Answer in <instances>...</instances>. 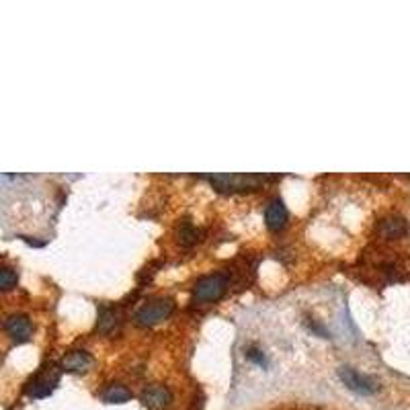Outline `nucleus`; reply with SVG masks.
Wrapping results in <instances>:
<instances>
[{
	"label": "nucleus",
	"instance_id": "f257e3e1",
	"mask_svg": "<svg viewBox=\"0 0 410 410\" xmlns=\"http://www.w3.org/2000/svg\"><path fill=\"white\" fill-rule=\"evenodd\" d=\"M173 312H175V302L170 297H154L133 314V320L138 327L148 328L166 320Z\"/></svg>",
	"mask_w": 410,
	"mask_h": 410
},
{
	"label": "nucleus",
	"instance_id": "f03ea898",
	"mask_svg": "<svg viewBox=\"0 0 410 410\" xmlns=\"http://www.w3.org/2000/svg\"><path fill=\"white\" fill-rule=\"evenodd\" d=\"M228 289V277L224 273H212L205 277L197 279L193 285V299L199 304H207V302H217Z\"/></svg>",
	"mask_w": 410,
	"mask_h": 410
},
{
	"label": "nucleus",
	"instance_id": "7ed1b4c3",
	"mask_svg": "<svg viewBox=\"0 0 410 410\" xmlns=\"http://www.w3.org/2000/svg\"><path fill=\"white\" fill-rule=\"evenodd\" d=\"M339 377L344 386L351 390V392L363 394V396H369V394H376L379 390V381L374 376H367V374H359L355 367L351 365H343L339 367Z\"/></svg>",
	"mask_w": 410,
	"mask_h": 410
},
{
	"label": "nucleus",
	"instance_id": "20e7f679",
	"mask_svg": "<svg viewBox=\"0 0 410 410\" xmlns=\"http://www.w3.org/2000/svg\"><path fill=\"white\" fill-rule=\"evenodd\" d=\"M262 180H265V177H257V175H215V177H210V183L217 191H248V189H257Z\"/></svg>",
	"mask_w": 410,
	"mask_h": 410
},
{
	"label": "nucleus",
	"instance_id": "39448f33",
	"mask_svg": "<svg viewBox=\"0 0 410 410\" xmlns=\"http://www.w3.org/2000/svg\"><path fill=\"white\" fill-rule=\"evenodd\" d=\"M58 381H60V369H58L56 365L43 367V369L27 384V394H29L31 398H46V396L53 392V388L58 386Z\"/></svg>",
	"mask_w": 410,
	"mask_h": 410
},
{
	"label": "nucleus",
	"instance_id": "423d86ee",
	"mask_svg": "<svg viewBox=\"0 0 410 410\" xmlns=\"http://www.w3.org/2000/svg\"><path fill=\"white\" fill-rule=\"evenodd\" d=\"M4 330L15 344L27 343L33 337V322L25 314H11L4 320Z\"/></svg>",
	"mask_w": 410,
	"mask_h": 410
},
{
	"label": "nucleus",
	"instance_id": "0eeeda50",
	"mask_svg": "<svg viewBox=\"0 0 410 410\" xmlns=\"http://www.w3.org/2000/svg\"><path fill=\"white\" fill-rule=\"evenodd\" d=\"M140 402L146 406L148 410H164L170 402H173V394L166 386L160 384H154V386H148L140 394Z\"/></svg>",
	"mask_w": 410,
	"mask_h": 410
},
{
	"label": "nucleus",
	"instance_id": "6e6552de",
	"mask_svg": "<svg viewBox=\"0 0 410 410\" xmlns=\"http://www.w3.org/2000/svg\"><path fill=\"white\" fill-rule=\"evenodd\" d=\"M265 222H267L269 230H273V232H279V230L285 228V224H287V207H285V203L279 197L269 201V205L265 210Z\"/></svg>",
	"mask_w": 410,
	"mask_h": 410
},
{
	"label": "nucleus",
	"instance_id": "1a4fd4ad",
	"mask_svg": "<svg viewBox=\"0 0 410 410\" xmlns=\"http://www.w3.org/2000/svg\"><path fill=\"white\" fill-rule=\"evenodd\" d=\"M91 365H93V357L86 351H72L60 363L62 371H68V374H86Z\"/></svg>",
	"mask_w": 410,
	"mask_h": 410
},
{
	"label": "nucleus",
	"instance_id": "9d476101",
	"mask_svg": "<svg viewBox=\"0 0 410 410\" xmlns=\"http://www.w3.org/2000/svg\"><path fill=\"white\" fill-rule=\"evenodd\" d=\"M379 236L386 238V240H396V238H402L406 232H409V224L404 217H398V215H392V217H386L379 222Z\"/></svg>",
	"mask_w": 410,
	"mask_h": 410
},
{
	"label": "nucleus",
	"instance_id": "9b49d317",
	"mask_svg": "<svg viewBox=\"0 0 410 410\" xmlns=\"http://www.w3.org/2000/svg\"><path fill=\"white\" fill-rule=\"evenodd\" d=\"M101 398H103L107 404H123V402H128L131 398V392L123 384H109V386L103 390Z\"/></svg>",
	"mask_w": 410,
	"mask_h": 410
},
{
	"label": "nucleus",
	"instance_id": "f8f14e48",
	"mask_svg": "<svg viewBox=\"0 0 410 410\" xmlns=\"http://www.w3.org/2000/svg\"><path fill=\"white\" fill-rule=\"evenodd\" d=\"M119 324V316H117V312L113 308H107V306H103L101 308V314H98V324L97 328L101 332H111L115 327Z\"/></svg>",
	"mask_w": 410,
	"mask_h": 410
},
{
	"label": "nucleus",
	"instance_id": "ddd939ff",
	"mask_svg": "<svg viewBox=\"0 0 410 410\" xmlns=\"http://www.w3.org/2000/svg\"><path fill=\"white\" fill-rule=\"evenodd\" d=\"M16 285V271H13L11 267H4L2 271H0V287L4 289V292H9V289H13Z\"/></svg>",
	"mask_w": 410,
	"mask_h": 410
},
{
	"label": "nucleus",
	"instance_id": "4468645a",
	"mask_svg": "<svg viewBox=\"0 0 410 410\" xmlns=\"http://www.w3.org/2000/svg\"><path fill=\"white\" fill-rule=\"evenodd\" d=\"M179 236H180V242L183 245H193V242H197V236H199V232H197L189 222L187 224H183V228H180V232H179Z\"/></svg>",
	"mask_w": 410,
	"mask_h": 410
}]
</instances>
